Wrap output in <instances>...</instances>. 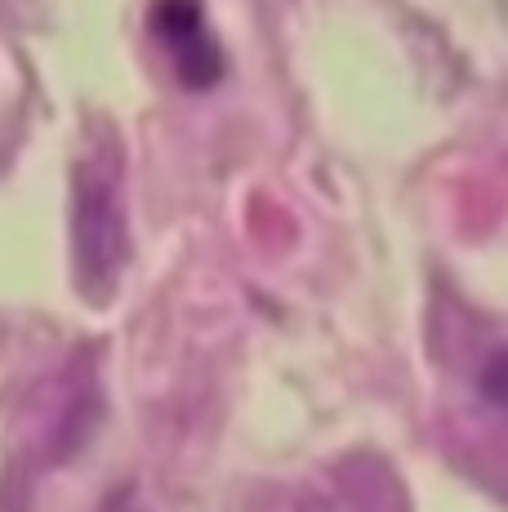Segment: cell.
<instances>
[{
    "instance_id": "1",
    "label": "cell",
    "mask_w": 508,
    "mask_h": 512,
    "mask_svg": "<svg viewBox=\"0 0 508 512\" xmlns=\"http://www.w3.org/2000/svg\"><path fill=\"white\" fill-rule=\"evenodd\" d=\"M121 245V170L112 156L99 152L76 170V259H81V272L107 277L121 259Z\"/></svg>"
},
{
    "instance_id": "2",
    "label": "cell",
    "mask_w": 508,
    "mask_h": 512,
    "mask_svg": "<svg viewBox=\"0 0 508 512\" xmlns=\"http://www.w3.org/2000/svg\"><path fill=\"white\" fill-rule=\"evenodd\" d=\"M152 32L161 36L170 63L188 85H210L219 81L223 58L214 45L210 27H205L201 0H156L152 5Z\"/></svg>"
}]
</instances>
